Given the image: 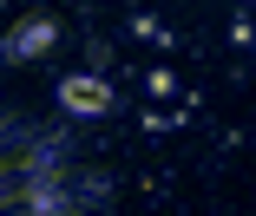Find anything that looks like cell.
<instances>
[{"label":"cell","mask_w":256,"mask_h":216,"mask_svg":"<svg viewBox=\"0 0 256 216\" xmlns=\"http://www.w3.org/2000/svg\"><path fill=\"white\" fill-rule=\"evenodd\" d=\"M60 98H66V112H79V118L112 112V92H106V85H92V79H66V85H60Z\"/></svg>","instance_id":"1"},{"label":"cell","mask_w":256,"mask_h":216,"mask_svg":"<svg viewBox=\"0 0 256 216\" xmlns=\"http://www.w3.org/2000/svg\"><path fill=\"white\" fill-rule=\"evenodd\" d=\"M46 39H53V26H46V20H33V26L14 39V52H33V46H46Z\"/></svg>","instance_id":"2"}]
</instances>
